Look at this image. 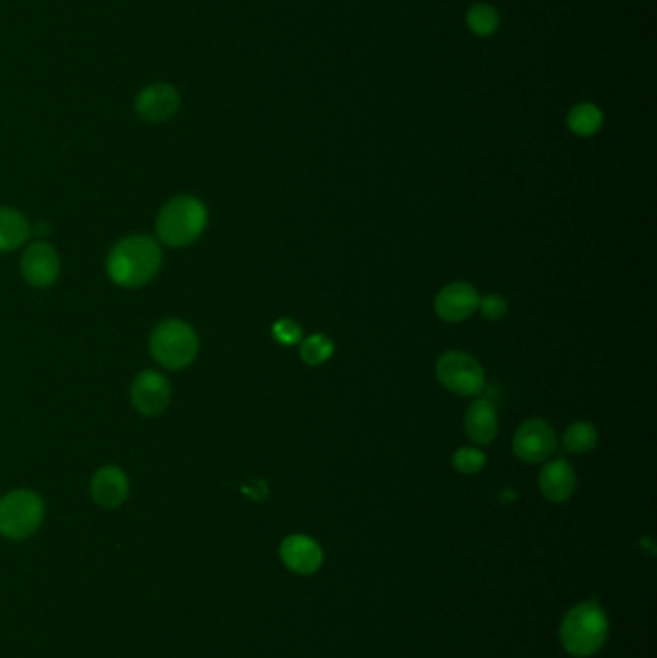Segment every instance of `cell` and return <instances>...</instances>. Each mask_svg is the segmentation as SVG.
<instances>
[{"label":"cell","mask_w":657,"mask_h":658,"mask_svg":"<svg viewBox=\"0 0 657 658\" xmlns=\"http://www.w3.org/2000/svg\"><path fill=\"white\" fill-rule=\"evenodd\" d=\"M162 266V249L151 235H130L118 241L106 258V274L124 289L145 287L157 278Z\"/></svg>","instance_id":"cell-1"},{"label":"cell","mask_w":657,"mask_h":658,"mask_svg":"<svg viewBox=\"0 0 657 658\" xmlns=\"http://www.w3.org/2000/svg\"><path fill=\"white\" fill-rule=\"evenodd\" d=\"M209 212L203 201L193 195H178L160 208L157 237L162 245L182 249L193 245L207 229Z\"/></svg>","instance_id":"cell-2"},{"label":"cell","mask_w":657,"mask_h":658,"mask_svg":"<svg viewBox=\"0 0 657 658\" xmlns=\"http://www.w3.org/2000/svg\"><path fill=\"white\" fill-rule=\"evenodd\" d=\"M607 618L596 603H584L573 608L561 626V641L575 657H590L607 639Z\"/></svg>","instance_id":"cell-3"},{"label":"cell","mask_w":657,"mask_h":658,"mask_svg":"<svg viewBox=\"0 0 657 658\" xmlns=\"http://www.w3.org/2000/svg\"><path fill=\"white\" fill-rule=\"evenodd\" d=\"M151 355L168 370H184L199 355V337L182 320H164L151 333Z\"/></svg>","instance_id":"cell-4"},{"label":"cell","mask_w":657,"mask_h":658,"mask_svg":"<svg viewBox=\"0 0 657 658\" xmlns=\"http://www.w3.org/2000/svg\"><path fill=\"white\" fill-rule=\"evenodd\" d=\"M43 518L45 503L29 489L10 491L0 499V533L8 539H27L41 528Z\"/></svg>","instance_id":"cell-5"},{"label":"cell","mask_w":657,"mask_h":658,"mask_svg":"<svg viewBox=\"0 0 657 658\" xmlns=\"http://www.w3.org/2000/svg\"><path fill=\"white\" fill-rule=\"evenodd\" d=\"M436 378L447 391L461 397L480 395L486 385L484 368L480 366V362L474 356L461 351H449L440 356L436 364Z\"/></svg>","instance_id":"cell-6"},{"label":"cell","mask_w":657,"mask_h":658,"mask_svg":"<svg viewBox=\"0 0 657 658\" xmlns=\"http://www.w3.org/2000/svg\"><path fill=\"white\" fill-rule=\"evenodd\" d=\"M557 437L552 426L540 418L526 420L513 437V451L519 460L536 464L544 462L555 453Z\"/></svg>","instance_id":"cell-7"},{"label":"cell","mask_w":657,"mask_h":658,"mask_svg":"<svg viewBox=\"0 0 657 658\" xmlns=\"http://www.w3.org/2000/svg\"><path fill=\"white\" fill-rule=\"evenodd\" d=\"M172 401V385L157 370H145L132 383V403L145 416H158Z\"/></svg>","instance_id":"cell-8"},{"label":"cell","mask_w":657,"mask_h":658,"mask_svg":"<svg viewBox=\"0 0 657 658\" xmlns=\"http://www.w3.org/2000/svg\"><path fill=\"white\" fill-rule=\"evenodd\" d=\"M22 274L31 287L47 289L60 278V256L51 243L35 241L22 256Z\"/></svg>","instance_id":"cell-9"},{"label":"cell","mask_w":657,"mask_h":658,"mask_svg":"<svg viewBox=\"0 0 657 658\" xmlns=\"http://www.w3.org/2000/svg\"><path fill=\"white\" fill-rule=\"evenodd\" d=\"M480 299L482 297L478 295V291L471 283L453 281L438 293L434 308H436V314L444 322L457 324V322H463L473 316L474 312L478 310Z\"/></svg>","instance_id":"cell-10"},{"label":"cell","mask_w":657,"mask_h":658,"mask_svg":"<svg viewBox=\"0 0 657 658\" xmlns=\"http://www.w3.org/2000/svg\"><path fill=\"white\" fill-rule=\"evenodd\" d=\"M180 108V95L176 87L168 83H155L145 87L137 99H135V110L141 120L151 124H162L170 120Z\"/></svg>","instance_id":"cell-11"},{"label":"cell","mask_w":657,"mask_h":658,"mask_svg":"<svg viewBox=\"0 0 657 658\" xmlns=\"http://www.w3.org/2000/svg\"><path fill=\"white\" fill-rule=\"evenodd\" d=\"M130 493V480L118 466H103L91 480V497L101 507H120Z\"/></svg>","instance_id":"cell-12"},{"label":"cell","mask_w":657,"mask_h":658,"mask_svg":"<svg viewBox=\"0 0 657 658\" xmlns=\"http://www.w3.org/2000/svg\"><path fill=\"white\" fill-rule=\"evenodd\" d=\"M540 489L542 495L552 503H563L571 499L577 489V474L573 466L563 458L548 462L540 472Z\"/></svg>","instance_id":"cell-13"},{"label":"cell","mask_w":657,"mask_h":658,"mask_svg":"<svg viewBox=\"0 0 657 658\" xmlns=\"http://www.w3.org/2000/svg\"><path fill=\"white\" fill-rule=\"evenodd\" d=\"M282 560L295 574H313L322 564L318 543L305 535H291L282 543Z\"/></svg>","instance_id":"cell-14"},{"label":"cell","mask_w":657,"mask_h":658,"mask_svg":"<svg viewBox=\"0 0 657 658\" xmlns=\"http://www.w3.org/2000/svg\"><path fill=\"white\" fill-rule=\"evenodd\" d=\"M465 430H467L469 439L476 445L492 443L500 430L496 406L484 399L473 403L465 416Z\"/></svg>","instance_id":"cell-15"},{"label":"cell","mask_w":657,"mask_h":658,"mask_svg":"<svg viewBox=\"0 0 657 658\" xmlns=\"http://www.w3.org/2000/svg\"><path fill=\"white\" fill-rule=\"evenodd\" d=\"M31 224L26 216L10 206H0V253H12L26 245Z\"/></svg>","instance_id":"cell-16"},{"label":"cell","mask_w":657,"mask_h":658,"mask_svg":"<svg viewBox=\"0 0 657 658\" xmlns=\"http://www.w3.org/2000/svg\"><path fill=\"white\" fill-rule=\"evenodd\" d=\"M567 126L579 137H590L604 126V114L598 106L590 102H580L569 112Z\"/></svg>","instance_id":"cell-17"},{"label":"cell","mask_w":657,"mask_h":658,"mask_svg":"<svg viewBox=\"0 0 657 658\" xmlns=\"http://www.w3.org/2000/svg\"><path fill=\"white\" fill-rule=\"evenodd\" d=\"M598 445V430L590 422H575L563 435V447L573 455H588Z\"/></svg>","instance_id":"cell-18"},{"label":"cell","mask_w":657,"mask_h":658,"mask_svg":"<svg viewBox=\"0 0 657 658\" xmlns=\"http://www.w3.org/2000/svg\"><path fill=\"white\" fill-rule=\"evenodd\" d=\"M467 26L474 35H480V37L494 35L500 27V14L490 4H476L467 14Z\"/></svg>","instance_id":"cell-19"},{"label":"cell","mask_w":657,"mask_h":658,"mask_svg":"<svg viewBox=\"0 0 657 658\" xmlns=\"http://www.w3.org/2000/svg\"><path fill=\"white\" fill-rule=\"evenodd\" d=\"M332 355H334V341L322 333H315L301 343V358L309 366L324 364Z\"/></svg>","instance_id":"cell-20"},{"label":"cell","mask_w":657,"mask_h":658,"mask_svg":"<svg viewBox=\"0 0 657 658\" xmlns=\"http://www.w3.org/2000/svg\"><path fill=\"white\" fill-rule=\"evenodd\" d=\"M453 466L461 474H478L486 466V455L480 449L463 447V449L455 451Z\"/></svg>","instance_id":"cell-21"},{"label":"cell","mask_w":657,"mask_h":658,"mask_svg":"<svg viewBox=\"0 0 657 658\" xmlns=\"http://www.w3.org/2000/svg\"><path fill=\"white\" fill-rule=\"evenodd\" d=\"M272 333H274V337H276L278 343L288 345V347L299 345L301 339H303V329H301V326L297 322L290 320V318H284V320L276 322L274 328H272Z\"/></svg>","instance_id":"cell-22"},{"label":"cell","mask_w":657,"mask_h":658,"mask_svg":"<svg viewBox=\"0 0 657 658\" xmlns=\"http://www.w3.org/2000/svg\"><path fill=\"white\" fill-rule=\"evenodd\" d=\"M482 316L490 322H496V320H501L505 314H507V301L501 297V295H488L484 299H480V304H478Z\"/></svg>","instance_id":"cell-23"}]
</instances>
